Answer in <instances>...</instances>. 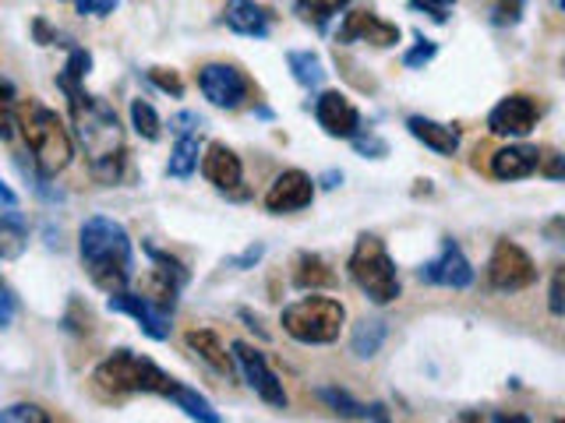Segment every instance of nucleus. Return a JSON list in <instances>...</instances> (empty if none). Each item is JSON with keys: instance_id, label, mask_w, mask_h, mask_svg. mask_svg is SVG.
Returning a JSON list of instances; mask_svg holds the SVG:
<instances>
[{"instance_id": "1", "label": "nucleus", "mask_w": 565, "mask_h": 423, "mask_svg": "<svg viewBox=\"0 0 565 423\" xmlns=\"http://www.w3.org/2000/svg\"><path fill=\"white\" fill-rule=\"evenodd\" d=\"M78 254L93 286H99L106 296L124 293L131 282L135 251L131 237L117 219L110 216H88L78 229Z\"/></svg>"}, {"instance_id": "2", "label": "nucleus", "mask_w": 565, "mask_h": 423, "mask_svg": "<svg viewBox=\"0 0 565 423\" xmlns=\"http://www.w3.org/2000/svg\"><path fill=\"white\" fill-rule=\"evenodd\" d=\"M71 106V120H75L78 141L88 155V166L99 176L103 184H117L120 181V166H124V131L120 120L114 113V106L99 99L78 93L75 99H67Z\"/></svg>"}, {"instance_id": "3", "label": "nucleus", "mask_w": 565, "mask_h": 423, "mask_svg": "<svg viewBox=\"0 0 565 423\" xmlns=\"http://www.w3.org/2000/svg\"><path fill=\"white\" fill-rule=\"evenodd\" d=\"M18 128L32 152V166L40 176H57L61 170L71 166L75 159V138H71L67 123L57 117V110H50L40 99H29L25 106H18Z\"/></svg>"}, {"instance_id": "4", "label": "nucleus", "mask_w": 565, "mask_h": 423, "mask_svg": "<svg viewBox=\"0 0 565 423\" xmlns=\"http://www.w3.org/2000/svg\"><path fill=\"white\" fill-rule=\"evenodd\" d=\"M177 378H170L163 367L152 364L149 357L131 349H114L110 357H103L93 370V384L103 399H124V395H163L173 388Z\"/></svg>"}, {"instance_id": "5", "label": "nucleus", "mask_w": 565, "mask_h": 423, "mask_svg": "<svg viewBox=\"0 0 565 423\" xmlns=\"http://www.w3.org/2000/svg\"><path fill=\"white\" fill-rule=\"evenodd\" d=\"M347 272L353 279V286H358L375 307L393 304V300H399V293H403L396 261L388 258L385 243L375 234L358 237V243H353V251H350V261H347Z\"/></svg>"}, {"instance_id": "6", "label": "nucleus", "mask_w": 565, "mask_h": 423, "mask_svg": "<svg viewBox=\"0 0 565 423\" xmlns=\"http://www.w3.org/2000/svg\"><path fill=\"white\" fill-rule=\"evenodd\" d=\"M282 332L290 335L300 346H329L340 339L343 322H347V307L335 296H300L294 304L282 307Z\"/></svg>"}, {"instance_id": "7", "label": "nucleus", "mask_w": 565, "mask_h": 423, "mask_svg": "<svg viewBox=\"0 0 565 423\" xmlns=\"http://www.w3.org/2000/svg\"><path fill=\"white\" fill-rule=\"evenodd\" d=\"M488 282L499 293H520L537 282V264L516 240H499L488 258Z\"/></svg>"}, {"instance_id": "8", "label": "nucleus", "mask_w": 565, "mask_h": 423, "mask_svg": "<svg viewBox=\"0 0 565 423\" xmlns=\"http://www.w3.org/2000/svg\"><path fill=\"white\" fill-rule=\"evenodd\" d=\"M199 88L212 106H220V110H241L255 93L252 78H247L237 64H223V61L199 67Z\"/></svg>"}, {"instance_id": "9", "label": "nucleus", "mask_w": 565, "mask_h": 423, "mask_svg": "<svg viewBox=\"0 0 565 423\" xmlns=\"http://www.w3.org/2000/svg\"><path fill=\"white\" fill-rule=\"evenodd\" d=\"M234 352V367H241V375H244V381H247V388L265 402V405H273V410H287V388H282V381H279V375L269 367V360H265V352L262 349H255L252 343H234L230 346Z\"/></svg>"}, {"instance_id": "10", "label": "nucleus", "mask_w": 565, "mask_h": 423, "mask_svg": "<svg viewBox=\"0 0 565 423\" xmlns=\"http://www.w3.org/2000/svg\"><path fill=\"white\" fill-rule=\"evenodd\" d=\"M417 279L428 282V286H446V290H467L473 282V264L470 258L463 254V247H459L452 237L441 240V251L417 269Z\"/></svg>"}, {"instance_id": "11", "label": "nucleus", "mask_w": 565, "mask_h": 423, "mask_svg": "<svg viewBox=\"0 0 565 423\" xmlns=\"http://www.w3.org/2000/svg\"><path fill=\"white\" fill-rule=\"evenodd\" d=\"M537 117L541 110L534 99L523 93H512L502 102H494V110L488 113V131L499 138H526L537 128Z\"/></svg>"}, {"instance_id": "12", "label": "nucleus", "mask_w": 565, "mask_h": 423, "mask_svg": "<svg viewBox=\"0 0 565 423\" xmlns=\"http://www.w3.org/2000/svg\"><path fill=\"white\" fill-rule=\"evenodd\" d=\"M106 307H110L114 314H128V317H135L138 328L146 332L149 339H156V343H167V339H170V314H167V311H159L149 296L131 293V290L110 293V296H106Z\"/></svg>"}, {"instance_id": "13", "label": "nucleus", "mask_w": 565, "mask_h": 423, "mask_svg": "<svg viewBox=\"0 0 565 423\" xmlns=\"http://www.w3.org/2000/svg\"><path fill=\"white\" fill-rule=\"evenodd\" d=\"M315 198V181L305 170H282L276 181L265 191V208L273 216H290V212L308 208Z\"/></svg>"}, {"instance_id": "14", "label": "nucleus", "mask_w": 565, "mask_h": 423, "mask_svg": "<svg viewBox=\"0 0 565 423\" xmlns=\"http://www.w3.org/2000/svg\"><path fill=\"white\" fill-rule=\"evenodd\" d=\"M315 120L329 138L361 134V110L343 93H335V88H329V93L315 99Z\"/></svg>"}, {"instance_id": "15", "label": "nucleus", "mask_w": 565, "mask_h": 423, "mask_svg": "<svg viewBox=\"0 0 565 423\" xmlns=\"http://www.w3.org/2000/svg\"><path fill=\"white\" fill-rule=\"evenodd\" d=\"M335 43H371V46H396L399 43V25L396 22H385L375 11H350L340 25V35Z\"/></svg>"}, {"instance_id": "16", "label": "nucleus", "mask_w": 565, "mask_h": 423, "mask_svg": "<svg viewBox=\"0 0 565 423\" xmlns=\"http://www.w3.org/2000/svg\"><path fill=\"white\" fill-rule=\"evenodd\" d=\"M202 173H205V181L216 187V191H241L244 184V166H241V155L223 145V141H212V145L205 149L202 155Z\"/></svg>"}, {"instance_id": "17", "label": "nucleus", "mask_w": 565, "mask_h": 423, "mask_svg": "<svg viewBox=\"0 0 565 423\" xmlns=\"http://www.w3.org/2000/svg\"><path fill=\"white\" fill-rule=\"evenodd\" d=\"M223 22L230 32L237 35H252V40H265L273 29V11L258 4V0H226L223 8Z\"/></svg>"}, {"instance_id": "18", "label": "nucleus", "mask_w": 565, "mask_h": 423, "mask_svg": "<svg viewBox=\"0 0 565 423\" xmlns=\"http://www.w3.org/2000/svg\"><path fill=\"white\" fill-rule=\"evenodd\" d=\"M406 131H411L424 149H431L435 155H452L459 149L456 123H441L431 117H406Z\"/></svg>"}, {"instance_id": "19", "label": "nucleus", "mask_w": 565, "mask_h": 423, "mask_svg": "<svg viewBox=\"0 0 565 423\" xmlns=\"http://www.w3.org/2000/svg\"><path fill=\"white\" fill-rule=\"evenodd\" d=\"M184 343H188V349L199 357L202 364H209L216 375H223V378H230L234 375V357L226 352V346L220 343V335L212 332V328H191V332H184Z\"/></svg>"}, {"instance_id": "20", "label": "nucleus", "mask_w": 565, "mask_h": 423, "mask_svg": "<svg viewBox=\"0 0 565 423\" xmlns=\"http://www.w3.org/2000/svg\"><path fill=\"white\" fill-rule=\"evenodd\" d=\"M530 173H537L534 145H505L491 152V176H499V181H523Z\"/></svg>"}, {"instance_id": "21", "label": "nucleus", "mask_w": 565, "mask_h": 423, "mask_svg": "<svg viewBox=\"0 0 565 423\" xmlns=\"http://www.w3.org/2000/svg\"><path fill=\"white\" fill-rule=\"evenodd\" d=\"M294 286L305 293H318V290H332L335 286V272L332 264L315 254V251H300L294 258Z\"/></svg>"}, {"instance_id": "22", "label": "nucleus", "mask_w": 565, "mask_h": 423, "mask_svg": "<svg viewBox=\"0 0 565 423\" xmlns=\"http://www.w3.org/2000/svg\"><path fill=\"white\" fill-rule=\"evenodd\" d=\"M167 399H170L188 420H194V423H223V416H220L216 405H212L202 392H194V388H188V384H181V381H173V388L167 392Z\"/></svg>"}, {"instance_id": "23", "label": "nucleus", "mask_w": 565, "mask_h": 423, "mask_svg": "<svg viewBox=\"0 0 565 423\" xmlns=\"http://www.w3.org/2000/svg\"><path fill=\"white\" fill-rule=\"evenodd\" d=\"M385 335H388V325L382 322V317H361L350 332V352L358 360H371L382 349Z\"/></svg>"}, {"instance_id": "24", "label": "nucleus", "mask_w": 565, "mask_h": 423, "mask_svg": "<svg viewBox=\"0 0 565 423\" xmlns=\"http://www.w3.org/2000/svg\"><path fill=\"white\" fill-rule=\"evenodd\" d=\"M25 247H29V226L11 208V212H4V216H0V261L22 258Z\"/></svg>"}, {"instance_id": "25", "label": "nucleus", "mask_w": 565, "mask_h": 423, "mask_svg": "<svg viewBox=\"0 0 565 423\" xmlns=\"http://www.w3.org/2000/svg\"><path fill=\"white\" fill-rule=\"evenodd\" d=\"M287 64H290V75L300 88H318L326 82V67L322 57L315 50H290L287 53Z\"/></svg>"}, {"instance_id": "26", "label": "nucleus", "mask_w": 565, "mask_h": 423, "mask_svg": "<svg viewBox=\"0 0 565 423\" xmlns=\"http://www.w3.org/2000/svg\"><path fill=\"white\" fill-rule=\"evenodd\" d=\"M88 67H93V57L82 50V46H71V53H67V64H64V70L57 75V85H61V93L67 96V99H75L78 93H85V75H88Z\"/></svg>"}, {"instance_id": "27", "label": "nucleus", "mask_w": 565, "mask_h": 423, "mask_svg": "<svg viewBox=\"0 0 565 423\" xmlns=\"http://www.w3.org/2000/svg\"><path fill=\"white\" fill-rule=\"evenodd\" d=\"M199 138L194 134H181L177 138V145L170 152V163H167V173L173 176V181H188V176L199 170Z\"/></svg>"}, {"instance_id": "28", "label": "nucleus", "mask_w": 565, "mask_h": 423, "mask_svg": "<svg viewBox=\"0 0 565 423\" xmlns=\"http://www.w3.org/2000/svg\"><path fill=\"white\" fill-rule=\"evenodd\" d=\"M347 4H350V0H297V4H294V14H297L305 25L326 29Z\"/></svg>"}, {"instance_id": "29", "label": "nucleus", "mask_w": 565, "mask_h": 423, "mask_svg": "<svg viewBox=\"0 0 565 423\" xmlns=\"http://www.w3.org/2000/svg\"><path fill=\"white\" fill-rule=\"evenodd\" d=\"M18 93L8 78H0V141H11L18 134Z\"/></svg>"}, {"instance_id": "30", "label": "nucleus", "mask_w": 565, "mask_h": 423, "mask_svg": "<svg viewBox=\"0 0 565 423\" xmlns=\"http://www.w3.org/2000/svg\"><path fill=\"white\" fill-rule=\"evenodd\" d=\"M318 399L347 420H364V402H358L350 392H343V388H318Z\"/></svg>"}, {"instance_id": "31", "label": "nucleus", "mask_w": 565, "mask_h": 423, "mask_svg": "<svg viewBox=\"0 0 565 423\" xmlns=\"http://www.w3.org/2000/svg\"><path fill=\"white\" fill-rule=\"evenodd\" d=\"M131 128L146 138V141H156L159 138V128H163V120L152 110V102L146 99H131Z\"/></svg>"}, {"instance_id": "32", "label": "nucleus", "mask_w": 565, "mask_h": 423, "mask_svg": "<svg viewBox=\"0 0 565 423\" xmlns=\"http://www.w3.org/2000/svg\"><path fill=\"white\" fill-rule=\"evenodd\" d=\"M0 423H53L40 402H11L0 410Z\"/></svg>"}, {"instance_id": "33", "label": "nucleus", "mask_w": 565, "mask_h": 423, "mask_svg": "<svg viewBox=\"0 0 565 423\" xmlns=\"http://www.w3.org/2000/svg\"><path fill=\"white\" fill-rule=\"evenodd\" d=\"M435 57H438V43L424 40V32H417V46L403 53V64L411 67V70H424Z\"/></svg>"}, {"instance_id": "34", "label": "nucleus", "mask_w": 565, "mask_h": 423, "mask_svg": "<svg viewBox=\"0 0 565 423\" xmlns=\"http://www.w3.org/2000/svg\"><path fill=\"white\" fill-rule=\"evenodd\" d=\"M146 75H149V82L159 88V93H167V96H173V99H181V96H184V82H181V75H177L173 67H149Z\"/></svg>"}, {"instance_id": "35", "label": "nucleus", "mask_w": 565, "mask_h": 423, "mask_svg": "<svg viewBox=\"0 0 565 423\" xmlns=\"http://www.w3.org/2000/svg\"><path fill=\"white\" fill-rule=\"evenodd\" d=\"M456 8V0H411V11H424L435 22H449V11Z\"/></svg>"}, {"instance_id": "36", "label": "nucleus", "mask_w": 565, "mask_h": 423, "mask_svg": "<svg viewBox=\"0 0 565 423\" xmlns=\"http://www.w3.org/2000/svg\"><path fill=\"white\" fill-rule=\"evenodd\" d=\"M537 173H544L547 181H562V155L555 149H537Z\"/></svg>"}, {"instance_id": "37", "label": "nucleus", "mask_w": 565, "mask_h": 423, "mask_svg": "<svg viewBox=\"0 0 565 423\" xmlns=\"http://www.w3.org/2000/svg\"><path fill=\"white\" fill-rule=\"evenodd\" d=\"M353 141V149H358L361 155H371V159H382L385 152H388V145L382 138H375V134H367V138H361V134H353L350 138Z\"/></svg>"}, {"instance_id": "38", "label": "nucleus", "mask_w": 565, "mask_h": 423, "mask_svg": "<svg viewBox=\"0 0 565 423\" xmlns=\"http://www.w3.org/2000/svg\"><path fill=\"white\" fill-rule=\"evenodd\" d=\"M14 311H18V300H14V293L8 290V282L0 279V328H11Z\"/></svg>"}, {"instance_id": "39", "label": "nucleus", "mask_w": 565, "mask_h": 423, "mask_svg": "<svg viewBox=\"0 0 565 423\" xmlns=\"http://www.w3.org/2000/svg\"><path fill=\"white\" fill-rule=\"evenodd\" d=\"M120 0H75L78 14H93V18H106L117 11Z\"/></svg>"}, {"instance_id": "40", "label": "nucleus", "mask_w": 565, "mask_h": 423, "mask_svg": "<svg viewBox=\"0 0 565 423\" xmlns=\"http://www.w3.org/2000/svg\"><path fill=\"white\" fill-rule=\"evenodd\" d=\"M262 254H265V247H262V243H252V247H247L244 254L230 258L226 264H230V269H237V272H247V269H255V264L262 261Z\"/></svg>"}, {"instance_id": "41", "label": "nucleus", "mask_w": 565, "mask_h": 423, "mask_svg": "<svg viewBox=\"0 0 565 423\" xmlns=\"http://www.w3.org/2000/svg\"><path fill=\"white\" fill-rule=\"evenodd\" d=\"M562 282H565V269H555L552 272V290H547V307H552L555 317H562L565 304H562Z\"/></svg>"}, {"instance_id": "42", "label": "nucleus", "mask_w": 565, "mask_h": 423, "mask_svg": "<svg viewBox=\"0 0 565 423\" xmlns=\"http://www.w3.org/2000/svg\"><path fill=\"white\" fill-rule=\"evenodd\" d=\"M170 128L177 131V138L191 134L194 128H202V117L199 113H177V117H170Z\"/></svg>"}, {"instance_id": "43", "label": "nucleus", "mask_w": 565, "mask_h": 423, "mask_svg": "<svg viewBox=\"0 0 565 423\" xmlns=\"http://www.w3.org/2000/svg\"><path fill=\"white\" fill-rule=\"evenodd\" d=\"M0 202H4L8 208H18V194L4 184V176H0Z\"/></svg>"}, {"instance_id": "44", "label": "nucleus", "mask_w": 565, "mask_h": 423, "mask_svg": "<svg viewBox=\"0 0 565 423\" xmlns=\"http://www.w3.org/2000/svg\"><path fill=\"white\" fill-rule=\"evenodd\" d=\"M494 423H530V416H523V413H505V410H499V413H494Z\"/></svg>"}, {"instance_id": "45", "label": "nucleus", "mask_w": 565, "mask_h": 423, "mask_svg": "<svg viewBox=\"0 0 565 423\" xmlns=\"http://www.w3.org/2000/svg\"><path fill=\"white\" fill-rule=\"evenodd\" d=\"M452 423H488V420H484V413H477V410H467V413H459V416H456Z\"/></svg>"}, {"instance_id": "46", "label": "nucleus", "mask_w": 565, "mask_h": 423, "mask_svg": "<svg viewBox=\"0 0 565 423\" xmlns=\"http://www.w3.org/2000/svg\"><path fill=\"white\" fill-rule=\"evenodd\" d=\"M340 184H343V173L329 170V173L322 176V187H329V191H332V187H340Z\"/></svg>"}, {"instance_id": "47", "label": "nucleus", "mask_w": 565, "mask_h": 423, "mask_svg": "<svg viewBox=\"0 0 565 423\" xmlns=\"http://www.w3.org/2000/svg\"><path fill=\"white\" fill-rule=\"evenodd\" d=\"M555 423H565V420H555Z\"/></svg>"}]
</instances>
